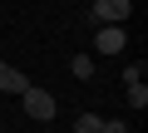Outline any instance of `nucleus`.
Here are the masks:
<instances>
[{
	"label": "nucleus",
	"mask_w": 148,
	"mask_h": 133,
	"mask_svg": "<svg viewBox=\"0 0 148 133\" xmlns=\"http://www.w3.org/2000/svg\"><path fill=\"white\" fill-rule=\"evenodd\" d=\"M128 15H133V0H94V10H89L94 25H123Z\"/></svg>",
	"instance_id": "f257e3e1"
},
{
	"label": "nucleus",
	"mask_w": 148,
	"mask_h": 133,
	"mask_svg": "<svg viewBox=\"0 0 148 133\" xmlns=\"http://www.w3.org/2000/svg\"><path fill=\"white\" fill-rule=\"evenodd\" d=\"M20 104H25V118H40V123L54 118V94H49V89H35V84H30V89L20 94Z\"/></svg>",
	"instance_id": "f03ea898"
},
{
	"label": "nucleus",
	"mask_w": 148,
	"mask_h": 133,
	"mask_svg": "<svg viewBox=\"0 0 148 133\" xmlns=\"http://www.w3.org/2000/svg\"><path fill=\"white\" fill-rule=\"evenodd\" d=\"M143 74H148L143 64H128V69H123V79H128V104H133V108L148 104V84H143Z\"/></svg>",
	"instance_id": "7ed1b4c3"
},
{
	"label": "nucleus",
	"mask_w": 148,
	"mask_h": 133,
	"mask_svg": "<svg viewBox=\"0 0 148 133\" xmlns=\"http://www.w3.org/2000/svg\"><path fill=\"white\" fill-rule=\"evenodd\" d=\"M123 44H128L123 25H99V54H119Z\"/></svg>",
	"instance_id": "20e7f679"
},
{
	"label": "nucleus",
	"mask_w": 148,
	"mask_h": 133,
	"mask_svg": "<svg viewBox=\"0 0 148 133\" xmlns=\"http://www.w3.org/2000/svg\"><path fill=\"white\" fill-rule=\"evenodd\" d=\"M30 89V79L15 69V64H5V59H0V94H25Z\"/></svg>",
	"instance_id": "39448f33"
},
{
	"label": "nucleus",
	"mask_w": 148,
	"mask_h": 133,
	"mask_svg": "<svg viewBox=\"0 0 148 133\" xmlns=\"http://www.w3.org/2000/svg\"><path fill=\"white\" fill-rule=\"evenodd\" d=\"M69 133H104V118H99V113H79Z\"/></svg>",
	"instance_id": "423d86ee"
},
{
	"label": "nucleus",
	"mask_w": 148,
	"mask_h": 133,
	"mask_svg": "<svg viewBox=\"0 0 148 133\" xmlns=\"http://www.w3.org/2000/svg\"><path fill=\"white\" fill-rule=\"evenodd\" d=\"M69 74H74V79H94V59H89V54H74V59H69Z\"/></svg>",
	"instance_id": "0eeeda50"
},
{
	"label": "nucleus",
	"mask_w": 148,
	"mask_h": 133,
	"mask_svg": "<svg viewBox=\"0 0 148 133\" xmlns=\"http://www.w3.org/2000/svg\"><path fill=\"white\" fill-rule=\"evenodd\" d=\"M104 133H128V123H119V118H104Z\"/></svg>",
	"instance_id": "6e6552de"
}]
</instances>
